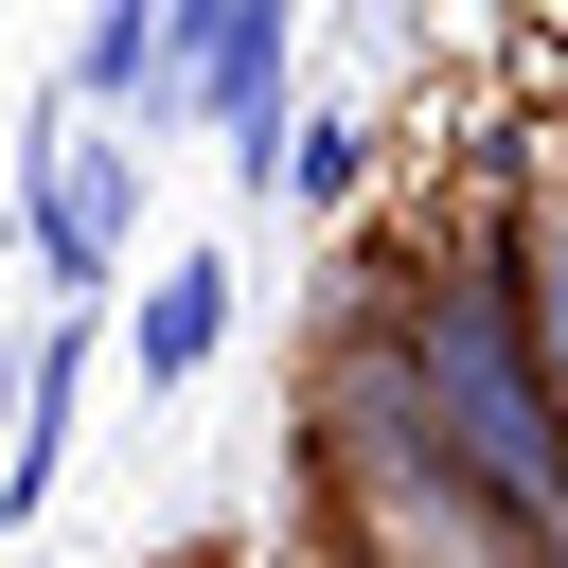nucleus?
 <instances>
[{
    "label": "nucleus",
    "instance_id": "obj_1",
    "mask_svg": "<svg viewBox=\"0 0 568 568\" xmlns=\"http://www.w3.org/2000/svg\"><path fill=\"white\" fill-rule=\"evenodd\" d=\"M408 373H426V426H444V462L479 479V515H497L532 568H568V408H550L532 320H515V195L408 284Z\"/></svg>",
    "mask_w": 568,
    "mask_h": 568
},
{
    "label": "nucleus",
    "instance_id": "obj_2",
    "mask_svg": "<svg viewBox=\"0 0 568 568\" xmlns=\"http://www.w3.org/2000/svg\"><path fill=\"white\" fill-rule=\"evenodd\" d=\"M178 89L231 124V178H248V195H284V0L195 18V71H178Z\"/></svg>",
    "mask_w": 568,
    "mask_h": 568
},
{
    "label": "nucleus",
    "instance_id": "obj_3",
    "mask_svg": "<svg viewBox=\"0 0 568 568\" xmlns=\"http://www.w3.org/2000/svg\"><path fill=\"white\" fill-rule=\"evenodd\" d=\"M36 266H53L71 302L124 266V160H106V142H53V160H36Z\"/></svg>",
    "mask_w": 568,
    "mask_h": 568
},
{
    "label": "nucleus",
    "instance_id": "obj_4",
    "mask_svg": "<svg viewBox=\"0 0 568 568\" xmlns=\"http://www.w3.org/2000/svg\"><path fill=\"white\" fill-rule=\"evenodd\" d=\"M71 373H89V320H36V355H18V444H0V515L53 497V462H71Z\"/></svg>",
    "mask_w": 568,
    "mask_h": 568
},
{
    "label": "nucleus",
    "instance_id": "obj_5",
    "mask_svg": "<svg viewBox=\"0 0 568 568\" xmlns=\"http://www.w3.org/2000/svg\"><path fill=\"white\" fill-rule=\"evenodd\" d=\"M213 337H231V248H178V266L142 284V390L213 373Z\"/></svg>",
    "mask_w": 568,
    "mask_h": 568
},
{
    "label": "nucleus",
    "instance_id": "obj_6",
    "mask_svg": "<svg viewBox=\"0 0 568 568\" xmlns=\"http://www.w3.org/2000/svg\"><path fill=\"white\" fill-rule=\"evenodd\" d=\"M515 320H532V373L568 408V195H515Z\"/></svg>",
    "mask_w": 568,
    "mask_h": 568
},
{
    "label": "nucleus",
    "instance_id": "obj_7",
    "mask_svg": "<svg viewBox=\"0 0 568 568\" xmlns=\"http://www.w3.org/2000/svg\"><path fill=\"white\" fill-rule=\"evenodd\" d=\"M355 142H373V124H284V195L337 213V195H355Z\"/></svg>",
    "mask_w": 568,
    "mask_h": 568
}]
</instances>
